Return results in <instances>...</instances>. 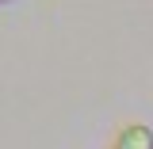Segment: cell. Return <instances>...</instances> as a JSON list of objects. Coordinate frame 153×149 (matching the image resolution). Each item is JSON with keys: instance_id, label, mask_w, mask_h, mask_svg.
Masks as SVG:
<instances>
[{"instance_id": "1", "label": "cell", "mask_w": 153, "mask_h": 149, "mask_svg": "<svg viewBox=\"0 0 153 149\" xmlns=\"http://www.w3.org/2000/svg\"><path fill=\"white\" fill-rule=\"evenodd\" d=\"M111 149H153V130L146 122H130V126H123V134L111 142Z\"/></svg>"}]
</instances>
